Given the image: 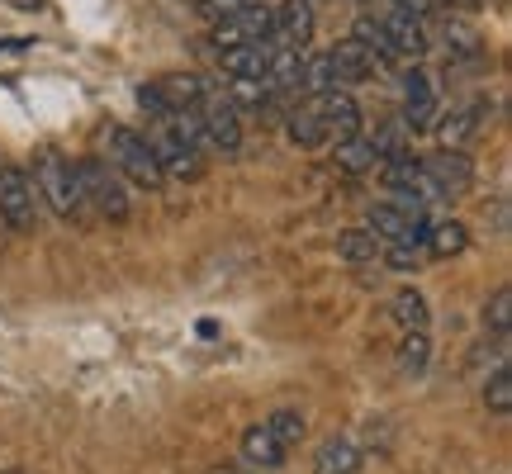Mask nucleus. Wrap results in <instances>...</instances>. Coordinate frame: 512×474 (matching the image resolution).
Wrapping results in <instances>:
<instances>
[{
    "instance_id": "obj_1",
    "label": "nucleus",
    "mask_w": 512,
    "mask_h": 474,
    "mask_svg": "<svg viewBox=\"0 0 512 474\" xmlns=\"http://www.w3.org/2000/svg\"><path fill=\"white\" fill-rule=\"evenodd\" d=\"M34 190L38 200H48L57 219H76L86 204H81V185H76V162L62 157L57 147H43L34 157Z\"/></svg>"
},
{
    "instance_id": "obj_2",
    "label": "nucleus",
    "mask_w": 512,
    "mask_h": 474,
    "mask_svg": "<svg viewBox=\"0 0 512 474\" xmlns=\"http://www.w3.org/2000/svg\"><path fill=\"white\" fill-rule=\"evenodd\" d=\"M76 185H81V204H91L100 219H128V190L124 176L100 157H81L76 162Z\"/></svg>"
},
{
    "instance_id": "obj_3",
    "label": "nucleus",
    "mask_w": 512,
    "mask_h": 474,
    "mask_svg": "<svg viewBox=\"0 0 512 474\" xmlns=\"http://www.w3.org/2000/svg\"><path fill=\"white\" fill-rule=\"evenodd\" d=\"M105 143H110V166L124 176V181L143 185V190H157V185L166 181L157 157H152V143H147L143 133H133V128H110Z\"/></svg>"
},
{
    "instance_id": "obj_4",
    "label": "nucleus",
    "mask_w": 512,
    "mask_h": 474,
    "mask_svg": "<svg viewBox=\"0 0 512 474\" xmlns=\"http://www.w3.org/2000/svg\"><path fill=\"white\" fill-rule=\"evenodd\" d=\"M200 119H204V143H209V152L233 157L242 147V119H238V110H233V100L223 95V86H209V81H204Z\"/></svg>"
},
{
    "instance_id": "obj_5",
    "label": "nucleus",
    "mask_w": 512,
    "mask_h": 474,
    "mask_svg": "<svg viewBox=\"0 0 512 474\" xmlns=\"http://www.w3.org/2000/svg\"><path fill=\"white\" fill-rule=\"evenodd\" d=\"M0 219L15 233H29L38 219V190L19 166H0Z\"/></svg>"
},
{
    "instance_id": "obj_6",
    "label": "nucleus",
    "mask_w": 512,
    "mask_h": 474,
    "mask_svg": "<svg viewBox=\"0 0 512 474\" xmlns=\"http://www.w3.org/2000/svg\"><path fill=\"white\" fill-rule=\"evenodd\" d=\"M380 181L389 195H413L422 204H441L446 195L437 190V181L422 171V157H408V152H394V157H384L380 166Z\"/></svg>"
},
{
    "instance_id": "obj_7",
    "label": "nucleus",
    "mask_w": 512,
    "mask_h": 474,
    "mask_svg": "<svg viewBox=\"0 0 512 474\" xmlns=\"http://www.w3.org/2000/svg\"><path fill=\"white\" fill-rule=\"evenodd\" d=\"M309 38H313V0H280V5H271V34H266L271 48L304 53Z\"/></svg>"
},
{
    "instance_id": "obj_8",
    "label": "nucleus",
    "mask_w": 512,
    "mask_h": 474,
    "mask_svg": "<svg viewBox=\"0 0 512 474\" xmlns=\"http://www.w3.org/2000/svg\"><path fill=\"white\" fill-rule=\"evenodd\" d=\"M147 143H152V157H157V166H162V176L195 181V176L204 171V162H200L204 152H195L190 143H181V138H176V128L166 124V114L157 119V128H152V138H147Z\"/></svg>"
},
{
    "instance_id": "obj_9",
    "label": "nucleus",
    "mask_w": 512,
    "mask_h": 474,
    "mask_svg": "<svg viewBox=\"0 0 512 474\" xmlns=\"http://www.w3.org/2000/svg\"><path fill=\"white\" fill-rule=\"evenodd\" d=\"M266 34H271V5L256 0L242 15H228L214 24V48L223 53V48H242V43H266Z\"/></svg>"
},
{
    "instance_id": "obj_10",
    "label": "nucleus",
    "mask_w": 512,
    "mask_h": 474,
    "mask_svg": "<svg viewBox=\"0 0 512 474\" xmlns=\"http://www.w3.org/2000/svg\"><path fill=\"white\" fill-rule=\"evenodd\" d=\"M309 105H313V114L323 119L328 138H337V143H347V138H361V105L351 100V91L313 95Z\"/></svg>"
},
{
    "instance_id": "obj_11",
    "label": "nucleus",
    "mask_w": 512,
    "mask_h": 474,
    "mask_svg": "<svg viewBox=\"0 0 512 474\" xmlns=\"http://www.w3.org/2000/svg\"><path fill=\"white\" fill-rule=\"evenodd\" d=\"M422 171L437 181L441 195H465L470 181H475V162L460 147H437L432 157H422Z\"/></svg>"
},
{
    "instance_id": "obj_12",
    "label": "nucleus",
    "mask_w": 512,
    "mask_h": 474,
    "mask_svg": "<svg viewBox=\"0 0 512 474\" xmlns=\"http://www.w3.org/2000/svg\"><path fill=\"white\" fill-rule=\"evenodd\" d=\"M384 38H389V53H394V62H408V67H418L422 57H427V34H422V24H413V19L403 15H389L380 19Z\"/></svg>"
},
{
    "instance_id": "obj_13",
    "label": "nucleus",
    "mask_w": 512,
    "mask_h": 474,
    "mask_svg": "<svg viewBox=\"0 0 512 474\" xmlns=\"http://www.w3.org/2000/svg\"><path fill=\"white\" fill-rule=\"evenodd\" d=\"M266 62H271V43H242V48L219 53V67L228 81H266Z\"/></svg>"
},
{
    "instance_id": "obj_14",
    "label": "nucleus",
    "mask_w": 512,
    "mask_h": 474,
    "mask_svg": "<svg viewBox=\"0 0 512 474\" xmlns=\"http://www.w3.org/2000/svg\"><path fill=\"white\" fill-rule=\"evenodd\" d=\"M152 86H157V95H162L166 114H176V110H200L204 76H195V72H171V76H162V81H152Z\"/></svg>"
},
{
    "instance_id": "obj_15",
    "label": "nucleus",
    "mask_w": 512,
    "mask_h": 474,
    "mask_svg": "<svg viewBox=\"0 0 512 474\" xmlns=\"http://www.w3.org/2000/svg\"><path fill=\"white\" fill-rule=\"evenodd\" d=\"M285 456H290V451H285V446H280V441L266 432V422H252V427L242 432V460H247V465L280 470V465H285Z\"/></svg>"
},
{
    "instance_id": "obj_16",
    "label": "nucleus",
    "mask_w": 512,
    "mask_h": 474,
    "mask_svg": "<svg viewBox=\"0 0 512 474\" xmlns=\"http://www.w3.org/2000/svg\"><path fill=\"white\" fill-rule=\"evenodd\" d=\"M266 86L271 95H294L304 86V53H290V48H271V62H266Z\"/></svg>"
},
{
    "instance_id": "obj_17",
    "label": "nucleus",
    "mask_w": 512,
    "mask_h": 474,
    "mask_svg": "<svg viewBox=\"0 0 512 474\" xmlns=\"http://www.w3.org/2000/svg\"><path fill=\"white\" fill-rule=\"evenodd\" d=\"M479 119H484V105H460V110L441 114L437 119V143L441 147H460V152H465V143L479 133Z\"/></svg>"
},
{
    "instance_id": "obj_18",
    "label": "nucleus",
    "mask_w": 512,
    "mask_h": 474,
    "mask_svg": "<svg viewBox=\"0 0 512 474\" xmlns=\"http://www.w3.org/2000/svg\"><path fill=\"white\" fill-rule=\"evenodd\" d=\"M361 470V451L351 437H328L313 451V474H356Z\"/></svg>"
},
{
    "instance_id": "obj_19",
    "label": "nucleus",
    "mask_w": 512,
    "mask_h": 474,
    "mask_svg": "<svg viewBox=\"0 0 512 474\" xmlns=\"http://www.w3.org/2000/svg\"><path fill=\"white\" fill-rule=\"evenodd\" d=\"M351 81L342 76V67L332 62V53H313L304 57V86L299 91H309V95H328V91H347Z\"/></svg>"
},
{
    "instance_id": "obj_20",
    "label": "nucleus",
    "mask_w": 512,
    "mask_h": 474,
    "mask_svg": "<svg viewBox=\"0 0 512 474\" xmlns=\"http://www.w3.org/2000/svg\"><path fill=\"white\" fill-rule=\"evenodd\" d=\"M470 247V228L460 219H446V223H432L427 228V237H422V252L437 256V261H446V256H460Z\"/></svg>"
},
{
    "instance_id": "obj_21",
    "label": "nucleus",
    "mask_w": 512,
    "mask_h": 474,
    "mask_svg": "<svg viewBox=\"0 0 512 474\" xmlns=\"http://www.w3.org/2000/svg\"><path fill=\"white\" fill-rule=\"evenodd\" d=\"M332 62L342 67V76H347V81H361V76H375V72H380V62H375V53H370L366 43H356L351 34L342 38L337 48H332Z\"/></svg>"
},
{
    "instance_id": "obj_22",
    "label": "nucleus",
    "mask_w": 512,
    "mask_h": 474,
    "mask_svg": "<svg viewBox=\"0 0 512 474\" xmlns=\"http://www.w3.org/2000/svg\"><path fill=\"white\" fill-rule=\"evenodd\" d=\"M380 237L370 233V228H347V233H337V256L351 261V266H366V261H380Z\"/></svg>"
},
{
    "instance_id": "obj_23",
    "label": "nucleus",
    "mask_w": 512,
    "mask_h": 474,
    "mask_svg": "<svg viewBox=\"0 0 512 474\" xmlns=\"http://www.w3.org/2000/svg\"><path fill=\"white\" fill-rule=\"evenodd\" d=\"M285 133H290V143H294V147H304V152H313V147L328 143V128H323V119L313 114V105L294 110L290 119H285Z\"/></svg>"
},
{
    "instance_id": "obj_24",
    "label": "nucleus",
    "mask_w": 512,
    "mask_h": 474,
    "mask_svg": "<svg viewBox=\"0 0 512 474\" xmlns=\"http://www.w3.org/2000/svg\"><path fill=\"white\" fill-rule=\"evenodd\" d=\"M389 309H394V323H399L403 332H427V323H432V313H427V299H422L418 290H399Z\"/></svg>"
},
{
    "instance_id": "obj_25",
    "label": "nucleus",
    "mask_w": 512,
    "mask_h": 474,
    "mask_svg": "<svg viewBox=\"0 0 512 474\" xmlns=\"http://www.w3.org/2000/svg\"><path fill=\"white\" fill-rule=\"evenodd\" d=\"M375 162H380V152L370 147V138H347V143H337V171L366 176V171H375Z\"/></svg>"
},
{
    "instance_id": "obj_26",
    "label": "nucleus",
    "mask_w": 512,
    "mask_h": 474,
    "mask_svg": "<svg viewBox=\"0 0 512 474\" xmlns=\"http://www.w3.org/2000/svg\"><path fill=\"white\" fill-rule=\"evenodd\" d=\"M266 432H271V437L290 451V446H299V441H304L309 422H304V413H299V408H275L271 418H266Z\"/></svg>"
},
{
    "instance_id": "obj_27",
    "label": "nucleus",
    "mask_w": 512,
    "mask_h": 474,
    "mask_svg": "<svg viewBox=\"0 0 512 474\" xmlns=\"http://www.w3.org/2000/svg\"><path fill=\"white\" fill-rule=\"evenodd\" d=\"M484 408L498 413V418H508L512 413V370H508V361H498V370L484 380Z\"/></svg>"
},
{
    "instance_id": "obj_28",
    "label": "nucleus",
    "mask_w": 512,
    "mask_h": 474,
    "mask_svg": "<svg viewBox=\"0 0 512 474\" xmlns=\"http://www.w3.org/2000/svg\"><path fill=\"white\" fill-rule=\"evenodd\" d=\"M432 361V342H427V332H403L399 342V370L403 375H422Z\"/></svg>"
},
{
    "instance_id": "obj_29",
    "label": "nucleus",
    "mask_w": 512,
    "mask_h": 474,
    "mask_svg": "<svg viewBox=\"0 0 512 474\" xmlns=\"http://www.w3.org/2000/svg\"><path fill=\"white\" fill-rule=\"evenodd\" d=\"M351 38H356V43H366L380 67H384V62H394V53H389V38H384V29H380V19H375V15L356 19V24H351Z\"/></svg>"
},
{
    "instance_id": "obj_30",
    "label": "nucleus",
    "mask_w": 512,
    "mask_h": 474,
    "mask_svg": "<svg viewBox=\"0 0 512 474\" xmlns=\"http://www.w3.org/2000/svg\"><path fill=\"white\" fill-rule=\"evenodd\" d=\"M223 95L233 100V110H266L271 105V86L266 81H233V86H223Z\"/></svg>"
},
{
    "instance_id": "obj_31",
    "label": "nucleus",
    "mask_w": 512,
    "mask_h": 474,
    "mask_svg": "<svg viewBox=\"0 0 512 474\" xmlns=\"http://www.w3.org/2000/svg\"><path fill=\"white\" fill-rule=\"evenodd\" d=\"M484 328L498 332V337H508V328H512V290H508V285H503V290H494L489 309H484Z\"/></svg>"
},
{
    "instance_id": "obj_32",
    "label": "nucleus",
    "mask_w": 512,
    "mask_h": 474,
    "mask_svg": "<svg viewBox=\"0 0 512 474\" xmlns=\"http://www.w3.org/2000/svg\"><path fill=\"white\" fill-rule=\"evenodd\" d=\"M380 256L389 261V266H394V271L408 275V271H418L427 252H422V247H413V242H389V247H380Z\"/></svg>"
},
{
    "instance_id": "obj_33",
    "label": "nucleus",
    "mask_w": 512,
    "mask_h": 474,
    "mask_svg": "<svg viewBox=\"0 0 512 474\" xmlns=\"http://www.w3.org/2000/svg\"><path fill=\"white\" fill-rule=\"evenodd\" d=\"M441 34H446V43H451V53H460V57H475L479 53V34L475 29H470V24H446V29H441Z\"/></svg>"
},
{
    "instance_id": "obj_34",
    "label": "nucleus",
    "mask_w": 512,
    "mask_h": 474,
    "mask_svg": "<svg viewBox=\"0 0 512 474\" xmlns=\"http://www.w3.org/2000/svg\"><path fill=\"white\" fill-rule=\"evenodd\" d=\"M413 100H432V76L422 72V67L403 72V105H413Z\"/></svg>"
},
{
    "instance_id": "obj_35",
    "label": "nucleus",
    "mask_w": 512,
    "mask_h": 474,
    "mask_svg": "<svg viewBox=\"0 0 512 474\" xmlns=\"http://www.w3.org/2000/svg\"><path fill=\"white\" fill-rule=\"evenodd\" d=\"M247 5H256V0H200V15L209 19V24H219V19H228V15H242Z\"/></svg>"
},
{
    "instance_id": "obj_36",
    "label": "nucleus",
    "mask_w": 512,
    "mask_h": 474,
    "mask_svg": "<svg viewBox=\"0 0 512 474\" xmlns=\"http://www.w3.org/2000/svg\"><path fill=\"white\" fill-rule=\"evenodd\" d=\"M389 5H394V15L413 19V24H422V19H427V15H432V10H437L432 0H389Z\"/></svg>"
},
{
    "instance_id": "obj_37",
    "label": "nucleus",
    "mask_w": 512,
    "mask_h": 474,
    "mask_svg": "<svg viewBox=\"0 0 512 474\" xmlns=\"http://www.w3.org/2000/svg\"><path fill=\"white\" fill-rule=\"evenodd\" d=\"M138 105H143V110H152L157 119L166 114V105H162V95H157V86H138Z\"/></svg>"
},
{
    "instance_id": "obj_38",
    "label": "nucleus",
    "mask_w": 512,
    "mask_h": 474,
    "mask_svg": "<svg viewBox=\"0 0 512 474\" xmlns=\"http://www.w3.org/2000/svg\"><path fill=\"white\" fill-rule=\"evenodd\" d=\"M10 10H29V15H38V10H48V0H5Z\"/></svg>"
},
{
    "instance_id": "obj_39",
    "label": "nucleus",
    "mask_w": 512,
    "mask_h": 474,
    "mask_svg": "<svg viewBox=\"0 0 512 474\" xmlns=\"http://www.w3.org/2000/svg\"><path fill=\"white\" fill-rule=\"evenodd\" d=\"M432 5H460V0H432Z\"/></svg>"
}]
</instances>
